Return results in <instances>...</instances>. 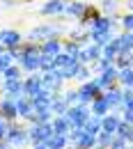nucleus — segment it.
<instances>
[{"mask_svg":"<svg viewBox=\"0 0 133 149\" xmlns=\"http://www.w3.org/2000/svg\"><path fill=\"white\" fill-rule=\"evenodd\" d=\"M5 39H7V44H16V35H14V32H7V35H5Z\"/></svg>","mask_w":133,"mask_h":149,"instance_id":"nucleus-1","label":"nucleus"},{"mask_svg":"<svg viewBox=\"0 0 133 149\" xmlns=\"http://www.w3.org/2000/svg\"><path fill=\"white\" fill-rule=\"evenodd\" d=\"M46 12H60V2H51V5L46 7Z\"/></svg>","mask_w":133,"mask_h":149,"instance_id":"nucleus-2","label":"nucleus"}]
</instances>
